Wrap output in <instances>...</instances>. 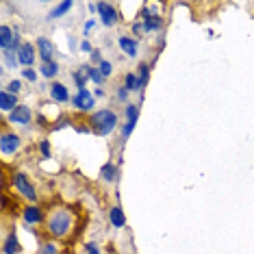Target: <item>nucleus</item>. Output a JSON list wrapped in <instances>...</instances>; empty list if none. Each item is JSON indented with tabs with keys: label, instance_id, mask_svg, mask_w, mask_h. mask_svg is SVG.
<instances>
[{
	"label": "nucleus",
	"instance_id": "f257e3e1",
	"mask_svg": "<svg viewBox=\"0 0 254 254\" xmlns=\"http://www.w3.org/2000/svg\"><path fill=\"white\" fill-rule=\"evenodd\" d=\"M89 128L98 137H109L118 128V115L111 109H98L89 115Z\"/></svg>",
	"mask_w": 254,
	"mask_h": 254
},
{
	"label": "nucleus",
	"instance_id": "f03ea898",
	"mask_svg": "<svg viewBox=\"0 0 254 254\" xmlns=\"http://www.w3.org/2000/svg\"><path fill=\"white\" fill-rule=\"evenodd\" d=\"M48 233L53 235V237H67V233L72 230V215H70V211H65V209H59V211H55L53 215L48 217Z\"/></svg>",
	"mask_w": 254,
	"mask_h": 254
},
{
	"label": "nucleus",
	"instance_id": "7ed1b4c3",
	"mask_svg": "<svg viewBox=\"0 0 254 254\" xmlns=\"http://www.w3.org/2000/svg\"><path fill=\"white\" fill-rule=\"evenodd\" d=\"M11 185H13V189L22 195V198L31 200L33 204H35V200H37V189H35V185L31 183V178H28L24 172H13V174H11Z\"/></svg>",
	"mask_w": 254,
	"mask_h": 254
},
{
	"label": "nucleus",
	"instance_id": "20e7f679",
	"mask_svg": "<svg viewBox=\"0 0 254 254\" xmlns=\"http://www.w3.org/2000/svg\"><path fill=\"white\" fill-rule=\"evenodd\" d=\"M98 18H100V24L107 28H113L122 22V15L115 4L111 2H98Z\"/></svg>",
	"mask_w": 254,
	"mask_h": 254
},
{
	"label": "nucleus",
	"instance_id": "39448f33",
	"mask_svg": "<svg viewBox=\"0 0 254 254\" xmlns=\"http://www.w3.org/2000/svg\"><path fill=\"white\" fill-rule=\"evenodd\" d=\"M70 105L76 109V111L80 113H94V109H96V98H94V91H89V89H80L76 91V94L72 96V102Z\"/></svg>",
	"mask_w": 254,
	"mask_h": 254
},
{
	"label": "nucleus",
	"instance_id": "423d86ee",
	"mask_svg": "<svg viewBox=\"0 0 254 254\" xmlns=\"http://www.w3.org/2000/svg\"><path fill=\"white\" fill-rule=\"evenodd\" d=\"M137 20H141L143 33H159L163 28V18L159 13H154V11H150V7H141Z\"/></svg>",
	"mask_w": 254,
	"mask_h": 254
},
{
	"label": "nucleus",
	"instance_id": "0eeeda50",
	"mask_svg": "<svg viewBox=\"0 0 254 254\" xmlns=\"http://www.w3.org/2000/svg\"><path fill=\"white\" fill-rule=\"evenodd\" d=\"M22 146V137L18 132H9L4 130L2 137H0V152L4 154V157H9V154H15Z\"/></svg>",
	"mask_w": 254,
	"mask_h": 254
},
{
	"label": "nucleus",
	"instance_id": "6e6552de",
	"mask_svg": "<svg viewBox=\"0 0 254 254\" xmlns=\"http://www.w3.org/2000/svg\"><path fill=\"white\" fill-rule=\"evenodd\" d=\"M7 122L13 126H31L33 122V109L28 105H20L15 111H11L7 115Z\"/></svg>",
	"mask_w": 254,
	"mask_h": 254
},
{
	"label": "nucleus",
	"instance_id": "1a4fd4ad",
	"mask_svg": "<svg viewBox=\"0 0 254 254\" xmlns=\"http://www.w3.org/2000/svg\"><path fill=\"white\" fill-rule=\"evenodd\" d=\"M50 98H53L55 105H70L72 102L70 91H67V87L63 83H59V80H53V83H50Z\"/></svg>",
	"mask_w": 254,
	"mask_h": 254
},
{
	"label": "nucleus",
	"instance_id": "9d476101",
	"mask_svg": "<svg viewBox=\"0 0 254 254\" xmlns=\"http://www.w3.org/2000/svg\"><path fill=\"white\" fill-rule=\"evenodd\" d=\"M35 48H37V55H39V59H42V63L55 61V44L50 42L48 37H37Z\"/></svg>",
	"mask_w": 254,
	"mask_h": 254
},
{
	"label": "nucleus",
	"instance_id": "9b49d317",
	"mask_svg": "<svg viewBox=\"0 0 254 254\" xmlns=\"http://www.w3.org/2000/svg\"><path fill=\"white\" fill-rule=\"evenodd\" d=\"M22 219H24V224H28V226H37V224L44 222V211L42 206L37 204H28L22 209Z\"/></svg>",
	"mask_w": 254,
	"mask_h": 254
},
{
	"label": "nucleus",
	"instance_id": "f8f14e48",
	"mask_svg": "<svg viewBox=\"0 0 254 254\" xmlns=\"http://www.w3.org/2000/svg\"><path fill=\"white\" fill-rule=\"evenodd\" d=\"M118 46H120V50L128 57V59H137V53H139V42H137L135 37L120 35L118 37Z\"/></svg>",
	"mask_w": 254,
	"mask_h": 254
},
{
	"label": "nucleus",
	"instance_id": "ddd939ff",
	"mask_svg": "<svg viewBox=\"0 0 254 254\" xmlns=\"http://www.w3.org/2000/svg\"><path fill=\"white\" fill-rule=\"evenodd\" d=\"M37 48L33 44H24L22 48L18 50V59H20V63L24 67H33L35 65V61H37Z\"/></svg>",
	"mask_w": 254,
	"mask_h": 254
},
{
	"label": "nucleus",
	"instance_id": "4468645a",
	"mask_svg": "<svg viewBox=\"0 0 254 254\" xmlns=\"http://www.w3.org/2000/svg\"><path fill=\"white\" fill-rule=\"evenodd\" d=\"M20 107V100H18V96L15 94H9L7 89H2L0 91V109H2V113H11V111H15V109Z\"/></svg>",
	"mask_w": 254,
	"mask_h": 254
},
{
	"label": "nucleus",
	"instance_id": "2eb2a0df",
	"mask_svg": "<svg viewBox=\"0 0 254 254\" xmlns=\"http://www.w3.org/2000/svg\"><path fill=\"white\" fill-rule=\"evenodd\" d=\"M22 252V244L18 239V233H9L7 237H4L2 241V254H20Z\"/></svg>",
	"mask_w": 254,
	"mask_h": 254
},
{
	"label": "nucleus",
	"instance_id": "dca6fc26",
	"mask_svg": "<svg viewBox=\"0 0 254 254\" xmlns=\"http://www.w3.org/2000/svg\"><path fill=\"white\" fill-rule=\"evenodd\" d=\"M13 39H15V31H13V28H11L9 24L0 26V48H2V53L11 50V46H13Z\"/></svg>",
	"mask_w": 254,
	"mask_h": 254
},
{
	"label": "nucleus",
	"instance_id": "f3484780",
	"mask_svg": "<svg viewBox=\"0 0 254 254\" xmlns=\"http://www.w3.org/2000/svg\"><path fill=\"white\" fill-rule=\"evenodd\" d=\"M109 222H111L113 228H124L126 226V215H124V211H122L120 204H113L111 209H109Z\"/></svg>",
	"mask_w": 254,
	"mask_h": 254
},
{
	"label": "nucleus",
	"instance_id": "a211bd4d",
	"mask_svg": "<svg viewBox=\"0 0 254 254\" xmlns=\"http://www.w3.org/2000/svg\"><path fill=\"white\" fill-rule=\"evenodd\" d=\"M100 178L105 183H118L120 181V167L115 163H105L100 170Z\"/></svg>",
	"mask_w": 254,
	"mask_h": 254
},
{
	"label": "nucleus",
	"instance_id": "6ab92c4d",
	"mask_svg": "<svg viewBox=\"0 0 254 254\" xmlns=\"http://www.w3.org/2000/svg\"><path fill=\"white\" fill-rule=\"evenodd\" d=\"M122 85L130 91V94H141V91H143V85H141L139 76H137V72H128V74H126Z\"/></svg>",
	"mask_w": 254,
	"mask_h": 254
},
{
	"label": "nucleus",
	"instance_id": "aec40b11",
	"mask_svg": "<svg viewBox=\"0 0 254 254\" xmlns=\"http://www.w3.org/2000/svg\"><path fill=\"white\" fill-rule=\"evenodd\" d=\"M74 7V2H72V0H63V2H59V4H57V7L53 9V11H50V13H48V18H46V20H48V22H53V20H59V18H63V15H67V13H70V9Z\"/></svg>",
	"mask_w": 254,
	"mask_h": 254
},
{
	"label": "nucleus",
	"instance_id": "412c9836",
	"mask_svg": "<svg viewBox=\"0 0 254 254\" xmlns=\"http://www.w3.org/2000/svg\"><path fill=\"white\" fill-rule=\"evenodd\" d=\"M83 67H85V72H87V76H89V80H91L94 85H98V87H102V85L107 83V78L102 76V72L98 70L96 65H91V63H85Z\"/></svg>",
	"mask_w": 254,
	"mask_h": 254
},
{
	"label": "nucleus",
	"instance_id": "4be33fe9",
	"mask_svg": "<svg viewBox=\"0 0 254 254\" xmlns=\"http://www.w3.org/2000/svg\"><path fill=\"white\" fill-rule=\"evenodd\" d=\"M61 72V65L57 61H50V63H42L39 65V74L44 78H57V74Z\"/></svg>",
	"mask_w": 254,
	"mask_h": 254
},
{
	"label": "nucleus",
	"instance_id": "5701e85b",
	"mask_svg": "<svg viewBox=\"0 0 254 254\" xmlns=\"http://www.w3.org/2000/svg\"><path fill=\"white\" fill-rule=\"evenodd\" d=\"M72 80H74V85H76V89L80 91V89H87L85 85H87V80H89V76H87V72H85V67L80 65L78 70H74L72 72Z\"/></svg>",
	"mask_w": 254,
	"mask_h": 254
},
{
	"label": "nucleus",
	"instance_id": "b1692460",
	"mask_svg": "<svg viewBox=\"0 0 254 254\" xmlns=\"http://www.w3.org/2000/svg\"><path fill=\"white\" fill-rule=\"evenodd\" d=\"M2 65L7 67V70H15L18 65H22L20 59H18V53H13V50H7V53H2Z\"/></svg>",
	"mask_w": 254,
	"mask_h": 254
},
{
	"label": "nucleus",
	"instance_id": "393cba45",
	"mask_svg": "<svg viewBox=\"0 0 254 254\" xmlns=\"http://www.w3.org/2000/svg\"><path fill=\"white\" fill-rule=\"evenodd\" d=\"M137 76H139L143 89H146V85H148V80H150V65H148V63L141 61L139 65H137Z\"/></svg>",
	"mask_w": 254,
	"mask_h": 254
},
{
	"label": "nucleus",
	"instance_id": "a878e982",
	"mask_svg": "<svg viewBox=\"0 0 254 254\" xmlns=\"http://www.w3.org/2000/svg\"><path fill=\"white\" fill-rule=\"evenodd\" d=\"M37 76H39V72L35 70V67H22V80L35 85L37 83Z\"/></svg>",
	"mask_w": 254,
	"mask_h": 254
},
{
	"label": "nucleus",
	"instance_id": "bb28decb",
	"mask_svg": "<svg viewBox=\"0 0 254 254\" xmlns=\"http://www.w3.org/2000/svg\"><path fill=\"white\" fill-rule=\"evenodd\" d=\"M124 115H126V120H139V105L128 102L126 109H124Z\"/></svg>",
	"mask_w": 254,
	"mask_h": 254
},
{
	"label": "nucleus",
	"instance_id": "cd10ccee",
	"mask_svg": "<svg viewBox=\"0 0 254 254\" xmlns=\"http://www.w3.org/2000/svg\"><path fill=\"white\" fill-rule=\"evenodd\" d=\"M135 126H137V120H126V124L122 126V141H128V137L132 135Z\"/></svg>",
	"mask_w": 254,
	"mask_h": 254
},
{
	"label": "nucleus",
	"instance_id": "c85d7f7f",
	"mask_svg": "<svg viewBox=\"0 0 254 254\" xmlns=\"http://www.w3.org/2000/svg\"><path fill=\"white\" fill-rule=\"evenodd\" d=\"M39 254H59V246L55 244V241H46L39 248Z\"/></svg>",
	"mask_w": 254,
	"mask_h": 254
},
{
	"label": "nucleus",
	"instance_id": "c756f323",
	"mask_svg": "<svg viewBox=\"0 0 254 254\" xmlns=\"http://www.w3.org/2000/svg\"><path fill=\"white\" fill-rule=\"evenodd\" d=\"M4 89H7L9 94H15V96H18L20 91H22V78H13V80H9L7 87H4Z\"/></svg>",
	"mask_w": 254,
	"mask_h": 254
},
{
	"label": "nucleus",
	"instance_id": "7c9ffc66",
	"mask_svg": "<svg viewBox=\"0 0 254 254\" xmlns=\"http://www.w3.org/2000/svg\"><path fill=\"white\" fill-rule=\"evenodd\" d=\"M50 152H53V148H50V139L39 141V154H42L44 159H50Z\"/></svg>",
	"mask_w": 254,
	"mask_h": 254
},
{
	"label": "nucleus",
	"instance_id": "2f4dec72",
	"mask_svg": "<svg viewBox=\"0 0 254 254\" xmlns=\"http://www.w3.org/2000/svg\"><path fill=\"white\" fill-rule=\"evenodd\" d=\"M115 96H118V100L120 102H124V105H128V96H130V91L124 87V85H120L118 89H115Z\"/></svg>",
	"mask_w": 254,
	"mask_h": 254
},
{
	"label": "nucleus",
	"instance_id": "473e14b6",
	"mask_svg": "<svg viewBox=\"0 0 254 254\" xmlns=\"http://www.w3.org/2000/svg\"><path fill=\"white\" fill-rule=\"evenodd\" d=\"M98 70L102 72V76H105V78H109V76H111V74H113V63L105 59V61L100 63V65H98Z\"/></svg>",
	"mask_w": 254,
	"mask_h": 254
},
{
	"label": "nucleus",
	"instance_id": "72a5a7b5",
	"mask_svg": "<svg viewBox=\"0 0 254 254\" xmlns=\"http://www.w3.org/2000/svg\"><path fill=\"white\" fill-rule=\"evenodd\" d=\"M83 250H85V254H102L96 241H85V244H83Z\"/></svg>",
	"mask_w": 254,
	"mask_h": 254
},
{
	"label": "nucleus",
	"instance_id": "f704fd0d",
	"mask_svg": "<svg viewBox=\"0 0 254 254\" xmlns=\"http://www.w3.org/2000/svg\"><path fill=\"white\" fill-rule=\"evenodd\" d=\"M130 33H135L137 37H141V35H146V33H143V24H141V20H135L130 24Z\"/></svg>",
	"mask_w": 254,
	"mask_h": 254
},
{
	"label": "nucleus",
	"instance_id": "c9c22d12",
	"mask_svg": "<svg viewBox=\"0 0 254 254\" xmlns=\"http://www.w3.org/2000/svg\"><path fill=\"white\" fill-rule=\"evenodd\" d=\"M78 50H80V53H85V55H91V53H94V46H91L89 39H83V42L78 44Z\"/></svg>",
	"mask_w": 254,
	"mask_h": 254
},
{
	"label": "nucleus",
	"instance_id": "e433bc0d",
	"mask_svg": "<svg viewBox=\"0 0 254 254\" xmlns=\"http://www.w3.org/2000/svg\"><path fill=\"white\" fill-rule=\"evenodd\" d=\"M89 59H91V63H94V65L98 67V65H100V63L102 61H105V59H102V53H100V48H94V53H91L89 55Z\"/></svg>",
	"mask_w": 254,
	"mask_h": 254
},
{
	"label": "nucleus",
	"instance_id": "4c0bfd02",
	"mask_svg": "<svg viewBox=\"0 0 254 254\" xmlns=\"http://www.w3.org/2000/svg\"><path fill=\"white\" fill-rule=\"evenodd\" d=\"M94 26H96V20H94V18H91V20H87V22H85V26H83L85 39H87V35H89V33H91V31H94Z\"/></svg>",
	"mask_w": 254,
	"mask_h": 254
},
{
	"label": "nucleus",
	"instance_id": "58836bf2",
	"mask_svg": "<svg viewBox=\"0 0 254 254\" xmlns=\"http://www.w3.org/2000/svg\"><path fill=\"white\" fill-rule=\"evenodd\" d=\"M70 124H72V120H70V118H61V122H57V124H55V130L65 128V126H70Z\"/></svg>",
	"mask_w": 254,
	"mask_h": 254
},
{
	"label": "nucleus",
	"instance_id": "ea45409f",
	"mask_svg": "<svg viewBox=\"0 0 254 254\" xmlns=\"http://www.w3.org/2000/svg\"><path fill=\"white\" fill-rule=\"evenodd\" d=\"M105 96H107L105 87H96V89H94V98H96V100H100V98H105Z\"/></svg>",
	"mask_w": 254,
	"mask_h": 254
},
{
	"label": "nucleus",
	"instance_id": "a19ab883",
	"mask_svg": "<svg viewBox=\"0 0 254 254\" xmlns=\"http://www.w3.org/2000/svg\"><path fill=\"white\" fill-rule=\"evenodd\" d=\"M87 9H89V13H98V2H89Z\"/></svg>",
	"mask_w": 254,
	"mask_h": 254
}]
</instances>
